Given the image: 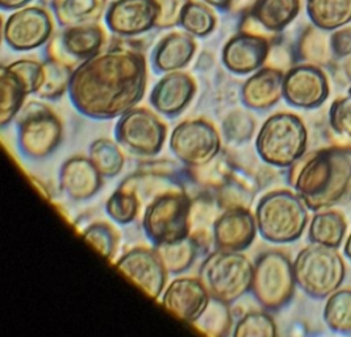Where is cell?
<instances>
[{
	"label": "cell",
	"mask_w": 351,
	"mask_h": 337,
	"mask_svg": "<svg viewBox=\"0 0 351 337\" xmlns=\"http://www.w3.org/2000/svg\"><path fill=\"white\" fill-rule=\"evenodd\" d=\"M88 157L99 173L106 178L116 177L124 167L125 159L119 145L108 139H97L88 152Z\"/></svg>",
	"instance_id": "obj_33"
},
{
	"label": "cell",
	"mask_w": 351,
	"mask_h": 337,
	"mask_svg": "<svg viewBox=\"0 0 351 337\" xmlns=\"http://www.w3.org/2000/svg\"><path fill=\"white\" fill-rule=\"evenodd\" d=\"M296 279L293 264L280 252H266L256 258L252 291L267 310H279L293 297Z\"/></svg>",
	"instance_id": "obj_9"
},
{
	"label": "cell",
	"mask_w": 351,
	"mask_h": 337,
	"mask_svg": "<svg viewBox=\"0 0 351 337\" xmlns=\"http://www.w3.org/2000/svg\"><path fill=\"white\" fill-rule=\"evenodd\" d=\"M170 149L180 162L191 167H203L220 154L221 137L207 120H186L171 132Z\"/></svg>",
	"instance_id": "obj_10"
},
{
	"label": "cell",
	"mask_w": 351,
	"mask_h": 337,
	"mask_svg": "<svg viewBox=\"0 0 351 337\" xmlns=\"http://www.w3.org/2000/svg\"><path fill=\"white\" fill-rule=\"evenodd\" d=\"M195 93L196 83L191 75L179 70L171 71L152 90L150 104L162 115L176 117L191 103Z\"/></svg>",
	"instance_id": "obj_20"
},
{
	"label": "cell",
	"mask_w": 351,
	"mask_h": 337,
	"mask_svg": "<svg viewBox=\"0 0 351 337\" xmlns=\"http://www.w3.org/2000/svg\"><path fill=\"white\" fill-rule=\"evenodd\" d=\"M223 135L232 143H243L249 140L256 128V121L242 113L229 115L223 121Z\"/></svg>",
	"instance_id": "obj_41"
},
{
	"label": "cell",
	"mask_w": 351,
	"mask_h": 337,
	"mask_svg": "<svg viewBox=\"0 0 351 337\" xmlns=\"http://www.w3.org/2000/svg\"><path fill=\"white\" fill-rule=\"evenodd\" d=\"M221 181L215 186L217 189V202L225 209H249L256 193L247 183L230 170L220 172Z\"/></svg>",
	"instance_id": "obj_29"
},
{
	"label": "cell",
	"mask_w": 351,
	"mask_h": 337,
	"mask_svg": "<svg viewBox=\"0 0 351 337\" xmlns=\"http://www.w3.org/2000/svg\"><path fill=\"white\" fill-rule=\"evenodd\" d=\"M302 0H256L252 15L272 33L283 31L300 11Z\"/></svg>",
	"instance_id": "obj_24"
},
{
	"label": "cell",
	"mask_w": 351,
	"mask_h": 337,
	"mask_svg": "<svg viewBox=\"0 0 351 337\" xmlns=\"http://www.w3.org/2000/svg\"><path fill=\"white\" fill-rule=\"evenodd\" d=\"M256 216L249 209H225L212 226V239L217 251L242 252L256 236Z\"/></svg>",
	"instance_id": "obj_18"
},
{
	"label": "cell",
	"mask_w": 351,
	"mask_h": 337,
	"mask_svg": "<svg viewBox=\"0 0 351 337\" xmlns=\"http://www.w3.org/2000/svg\"><path fill=\"white\" fill-rule=\"evenodd\" d=\"M306 206L298 194L276 190L266 194L258 203V232L269 242L288 244L303 235L308 222Z\"/></svg>",
	"instance_id": "obj_3"
},
{
	"label": "cell",
	"mask_w": 351,
	"mask_h": 337,
	"mask_svg": "<svg viewBox=\"0 0 351 337\" xmlns=\"http://www.w3.org/2000/svg\"><path fill=\"white\" fill-rule=\"evenodd\" d=\"M276 335V324L266 312H249L241 319L233 332L234 337H272Z\"/></svg>",
	"instance_id": "obj_39"
},
{
	"label": "cell",
	"mask_w": 351,
	"mask_h": 337,
	"mask_svg": "<svg viewBox=\"0 0 351 337\" xmlns=\"http://www.w3.org/2000/svg\"><path fill=\"white\" fill-rule=\"evenodd\" d=\"M324 319L333 331H351V290H339L330 294L324 310Z\"/></svg>",
	"instance_id": "obj_35"
},
{
	"label": "cell",
	"mask_w": 351,
	"mask_h": 337,
	"mask_svg": "<svg viewBox=\"0 0 351 337\" xmlns=\"http://www.w3.org/2000/svg\"><path fill=\"white\" fill-rule=\"evenodd\" d=\"M7 66L16 74L17 78L24 83L28 94L36 95L44 78V65L32 60H20Z\"/></svg>",
	"instance_id": "obj_40"
},
{
	"label": "cell",
	"mask_w": 351,
	"mask_h": 337,
	"mask_svg": "<svg viewBox=\"0 0 351 337\" xmlns=\"http://www.w3.org/2000/svg\"><path fill=\"white\" fill-rule=\"evenodd\" d=\"M116 268L152 298H158L166 285L167 270L157 251L138 246L116 262Z\"/></svg>",
	"instance_id": "obj_14"
},
{
	"label": "cell",
	"mask_w": 351,
	"mask_h": 337,
	"mask_svg": "<svg viewBox=\"0 0 351 337\" xmlns=\"http://www.w3.org/2000/svg\"><path fill=\"white\" fill-rule=\"evenodd\" d=\"M332 49L337 57L351 56V27L341 28L330 36Z\"/></svg>",
	"instance_id": "obj_44"
},
{
	"label": "cell",
	"mask_w": 351,
	"mask_h": 337,
	"mask_svg": "<svg viewBox=\"0 0 351 337\" xmlns=\"http://www.w3.org/2000/svg\"><path fill=\"white\" fill-rule=\"evenodd\" d=\"M53 33V21L47 10L25 7L8 17L3 36L10 48L27 51L44 45Z\"/></svg>",
	"instance_id": "obj_12"
},
{
	"label": "cell",
	"mask_w": 351,
	"mask_h": 337,
	"mask_svg": "<svg viewBox=\"0 0 351 337\" xmlns=\"http://www.w3.org/2000/svg\"><path fill=\"white\" fill-rule=\"evenodd\" d=\"M210 301V294L200 278L182 277L174 279L162 295V305L178 319L195 323Z\"/></svg>",
	"instance_id": "obj_17"
},
{
	"label": "cell",
	"mask_w": 351,
	"mask_h": 337,
	"mask_svg": "<svg viewBox=\"0 0 351 337\" xmlns=\"http://www.w3.org/2000/svg\"><path fill=\"white\" fill-rule=\"evenodd\" d=\"M308 15L324 31H333L351 20V0H306Z\"/></svg>",
	"instance_id": "obj_26"
},
{
	"label": "cell",
	"mask_w": 351,
	"mask_h": 337,
	"mask_svg": "<svg viewBox=\"0 0 351 337\" xmlns=\"http://www.w3.org/2000/svg\"><path fill=\"white\" fill-rule=\"evenodd\" d=\"M285 74L275 67L259 69L243 83L241 97L243 104L252 110H267L283 97Z\"/></svg>",
	"instance_id": "obj_22"
},
{
	"label": "cell",
	"mask_w": 351,
	"mask_h": 337,
	"mask_svg": "<svg viewBox=\"0 0 351 337\" xmlns=\"http://www.w3.org/2000/svg\"><path fill=\"white\" fill-rule=\"evenodd\" d=\"M345 255H346L351 261V233L349 235V239L346 241V245H345Z\"/></svg>",
	"instance_id": "obj_48"
},
{
	"label": "cell",
	"mask_w": 351,
	"mask_h": 337,
	"mask_svg": "<svg viewBox=\"0 0 351 337\" xmlns=\"http://www.w3.org/2000/svg\"><path fill=\"white\" fill-rule=\"evenodd\" d=\"M197 249L199 248L191 236L184 240L156 246V251L158 252L169 274H182L189 270L196 258Z\"/></svg>",
	"instance_id": "obj_30"
},
{
	"label": "cell",
	"mask_w": 351,
	"mask_h": 337,
	"mask_svg": "<svg viewBox=\"0 0 351 337\" xmlns=\"http://www.w3.org/2000/svg\"><path fill=\"white\" fill-rule=\"evenodd\" d=\"M119 144L145 156H157L165 144L167 128L160 117L144 107H134L120 116L114 129Z\"/></svg>",
	"instance_id": "obj_11"
},
{
	"label": "cell",
	"mask_w": 351,
	"mask_h": 337,
	"mask_svg": "<svg viewBox=\"0 0 351 337\" xmlns=\"http://www.w3.org/2000/svg\"><path fill=\"white\" fill-rule=\"evenodd\" d=\"M270 54V40L242 32L232 37L223 49V64L239 75L250 74L262 67Z\"/></svg>",
	"instance_id": "obj_19"
},
{
	"label": "cell",
	"mask_w": 351,
	"mask_h": 337,
	"mask_svg": "<svg viewBox=\"0 0 351 337\" xmlns=\"http://www.w3.org/2000/svg\"><path fill=\"white\" fill-rule=\"evenodd\" d=\"M296 285L312 298H326L342 285L345 264L335 248L312 244L293 262Z\"/></svg>",
	"instance_id": "obj_6"
},
{
	"label": "cell",
	"mask_w": 351,
	"mask_h": 337,
	"mask_svg": "<svg viewBox=\"0 0 351 337\" xmlns=\"http://www.w3.org/2000/svg\"><path fill=\"white\" fill-rule=\"evenodd\" d=\"M158 15L157 0H116L107 11L106 21L112 32L132 37L156 27Z\"/></svg>",
	"instance_id": "obj_16"
},
{
	"label": "cell",
	"mask_w": 351,
	"mask_h": 337,
	"mask_svg": "<svg viewBox=\"0 0 351 337\" xmlns=\"http://www.w3.org/2000/svg\"><path fill=\"white\" fill-rule=\"evenodd\" d=\"M31 0H0V4L4 10H17L27 5Z\"/></svg>",
	"instance_id": "obj_45"
},
{
	"label": "cell",
	"mask_w": 351,
	"mask_h": 337,
	"mask_svg": "<svg viewBox=\"0 0 351 337\" xmlns=\"http://www.w3.org/2000/svg\"><path fill=\"white\" fill-rule=\"evenodd\" d=\"M107 0H53L57 20L66 28L93 24L99 20Z\"/></svg>",
	"instance_id": "obj_25"
},
{
	"label": "cell",
	"mask_w": 351,
	"mask_h": 337,
	"mask_svg": "<svg viewBox=\"0 0 351 337\" xmlns=\"http://www.w3.org/2000/svg\"><path fill=\"white\" fill-rule=\"evenodd\" d=\"M200 331L210 336H223L232 327V318L228 303L212 298L202 316L193 323Z\"/></svg>",
	"instance_id": "obj_37"
},
{
	"label": "cell",
	"mask_w": 351,
	"mask_h": 337,
	"mask_svg": "<svg viewBox=\"0 0 351 337\" xmlns=\"http://www.w3.org/2000/svg\"><path fill=\"white\" fill-rule=\"evenodd\" d=\"M207 4L220 8V10H228V8H233L236 0H204Z\"/></svg>",
	"instance_id": "obj_46"
},
{
	"label": "cell",
	"mask_w": 351,
	"mask_h": 337,
	"mask_svg": "<svg viewBox=\"0 0 351 337\" xmlns=\"http://www.w3.org/2000/svg\"><path fill=\"white\" fill-rule=\"evenodd\" d=\"M104 37V31L95 23L66 28L49 44V58L70 66L80 60L86 61L100 51Z\"/></svg>",
	"instance_id": "obj_13"
},
{
	"label": "cell",
	"mask_w": 351,
	"mask_h": 337,
	"mask_svg": "<svg viewBox=\"0 0 351 337\" xmlns=\"http://www.w3.org/2000/svg\"><path fill=\"white\" fill-rule=\"evenodd\" d=\"M146 83L144 54L120 45L83 61L73 73L69 95L82 115L107 120L134 108L144 97Z\"/></svg>",
	"instance_id": "obj_1"
},
{
	"label": "cell",
	"mask_w": 351,
	"mask_h": 337,
	"mask_svg": "<svg viewBox=\"0 0 351 337\" xmlns=\"http://www.w3.org/2000/svg\"><path fill=\"white\" fill-rule=\"evenodd\" d=\"M328 95V78L316 65H300L285 74L283 97L293 107L316 108Z\"/></svg>",
	"instance_id": "obj_15"
},
{
	"label": "cell",
	"mask_w": 351,
	"mask_h": 337,
	"mask_svg": "<svg viewBox=\"0 0 351 337\" xmlns=\"http://www.w3.org/2000/svg\"><path fill=\"white\" fill-rule=\"evenodd\" d=\"M0 91V123L4 128L23 110L25 97L29 94L24 83L17 78L16 74L10 70L8 66L1 67Z\"/></svg>",
	"instance_id": "obj_27"
},
{
	"label": "cell",
	"mask_w": 351,
	"mask_h": 337,
	"mask_svg": "<svg viewBox=\"0 0 351 337\" xmlns=\"http://www.w3.org/2000/svg\"><path fill=\"white\" fill-rule=\"evenodd\" d=\"M17 116V144L24 157L43 160L58 148L64 128L48 106L31 102Z\"/></svg>",
	"instance_id": "obj_8"
},
{
	"label": "cell",
	"mask_w": 351,
	"mask_h": 337,
	"mask_svg": "<svg viewBox=\"0 0 351 337\" xmlns=\"http://www.w3.org/2000/svg\"><path fill=\"white\" fill-rule=\"evenodd\" d=\"M308 133L300 117L293 113L270 116L256 136L259 157L276 167H288L300 160L306 150Z\"/></svg>",
	"instance_id": "obj_4"
},
{
	"label": "cell",
	"mask_w": 351,
	"mask_h": 337,
	"mask_svg": "<svg viewBox=\"0 0 351 337\" xmlns=\"http://www.w3.org/2000/svg\"><path fill=\"white\" fill-rule=\"evenodd\" d=\"M90 157L75 156L64 162L60 172V185L74 200H87L99 193L103 181Z\"/></svg>",
	"instance_id": "obj_21"
},
{
	"label": "cell",
	"mask_w": 351,
	"mask_h": 337,
	"mask_svg": "<svg viewBox=\"0 0 351 337\" xmlns=\"http://www.w3.org/2000/svg\"><path fill=\"white\" fill-rule=\"evenodd\" d=\"M192 199L182 190L157 195L145 209V233L156 246L191 235Z\"/></svg>",
	"instance_id": "obj_5"
},
{
	"label": "cell",
	"mask_w": 351,
	"mask_h": 337,
	"mask_svg": "<svg viewBox=\"0 0 351 337\" xmlns=\"http://www.w3.org/2000/svg\"><path fill=\"white\" fill-rule=\"evenodd\" d=\"M343 70H345V73H346L348 78L351 80V56H349V58L345 61V64H343Z\"/></svg>",
	"instance_id": "obj_47"
},
{
	"label": "cell",
	"mask_w": 351,
	"mask_h": 337,
	"mask_svg": "<svg viewBox=\"0 0 351 337\" xmlns=\"http://www.w3.org/2000/svg\"><path fill=\"white\" fill-rule=\"evenodd\" d=\"M333 49L330 37L319 27H309L299 41V54L311 65H328L332 61Z\"/></svg>",
	"instance_id": "obj_31"
},
{
	"label": "cell",
	"mask_w": 351,
	"mask_h": 337,
	"mask_svg": "<svg viewBox=\"0 0 351 337\" xmlns=\"http://www.w3.org/2000/svg\"><path fill=\"white\" fill-rule=\"evenodd\" d=\"M329 121L337 133L351 137V87L345 97L337 99L332 104Z\"/></svg>",
	"instance_id": "obj_42"
},
{
	"label": "cell",
	"mask_w": 351,
	"mask_h": 337,
	"mask_svg": "<svg viewBox=\"0 0 351 337\" xmlns=\"http://www.w3.org/2000/svg\"><path fill=\"white\" fill-rule=\"evenodd\" d=\"M346 220L337 211H322L313 216L309 225V239L315 244L338 248L345 237Z\"/></svg>",
	"instance_id": "obj_28"
},
{
	"label": "cell",
	"mask_w": 351,
	"mask_h": 337,
	"mask_svg": "<svg viewBox=\"0 0 351 337\" xmlns=\"http://www.w3.org/2000/svg\"><path fill=\"white\" fill-rule=\"evenodd\" d=\"M180 25L192 36L206 37L216 27V15L206 4L190 0L182 14Z\"/></svg>",
	"instance_id": "obj_36"
},
{
	"label": "cell",
	"mask_w": 351,
	"mask_h": 337,
	"mask_svg": "<svg viewBox=\"0 0 351 337\" xmlns=\"http://www.w3.org/2000/svg\"><path fill=\"white\" fill-rule=\"evenodd\" d=\"M195 51L196 43L191 33H170L160 40L153 62L160 73L178 71L191 62Z\"/></svg>",
	"instance_id": "obj_23"
},
{
	"label": "cell",
	"mask_w": 351,
	"mask_h": 337,
	"mask_svg": "<svg viewBox=\"0 0 351 337\" xmlns=\"http://www.w3.org/2000/svg\"><path fill=\"white\" fill-rule=\"evenodd\" d=\"M43 65L44 78L36 95L49 100L60 99L66 91H69L74 70L70 65L50 58Z\"/></svg>",
	"instance_id": "obj_32"
},
{
	"label": "cell",
	"mask_w": 351,
	"mask_h": 337,
	"mask_svg": "<svg viewBox=\"0 0 351 337\" xmlns=\"http://www.w3.org/2000/svg\"><path fill=\"white\" fill-rule=\"evenodd\" d=\"M106 211L112 220L119 224L132 223L140 211L138 194L133 187L121 183V186L107 200Z\"/></svg>",
	"instance_id": "obj_34"
},
{
	"label": "cell",
	"mask_w": 351,
	"mask_h": 337,
	"mask_svg": "<svg viewBox=\"0 0 351 337\" xmlns=\"http://www.w3.org/2000/svg\"><path fill=\"white\" fill-rule=\"evenodd\" d=\"M190 0H157L160 7V15L156 27L173 28L180 24L184 7Z\"/></svg>",
	"instance_id": "obj_43"
},
{
	"label": "cell",
	"mask_w": 351,
	"mask_h": 337,
	"mask_svg": "<svg viewBox=\"0 0 351 337\" xmlns=\"http://www.w3.org/2000/svg\"><path fill=\"white\" fill-rule=\"evenodd\" d=\"M296 194L312 211L351 199V149L330 146L304 162L292 178Z\"/></svg>",
	"instance_id": "obj_2"
},
{
	"label": "cell",
	"mask_w": 351,
	"mask_h": 337,
	"mask_svg": "<svg viewBox=\"0 0 351 337\" xmlns=\"http://www.w3.org/2000/svg\"><path fill=\"white\" fill-rule=\"evenodd\" d=\"M253 274L254 265L240 252L217 251L203 264L200 279L212 298L229 305L252 290Z\"/></svg>",
	"instance_id": "obj_7"
},
{
	"label": "cell",
	"mask_w": 351,
	"mask_h": 337,
	"mask_svg": "<svg viewBox=\"0 0 351 337\" xmlns=\"http://www.w3.org/2000/svg\"><path fill=\"white\" fill-rule=\"evenodd\" d=\"M83 239L106 258H111L116 248L119 236L113 226L106 222H95L83 231Z\"/></svg>",
	"instance_id": "obj_38"
}]
</instances>
